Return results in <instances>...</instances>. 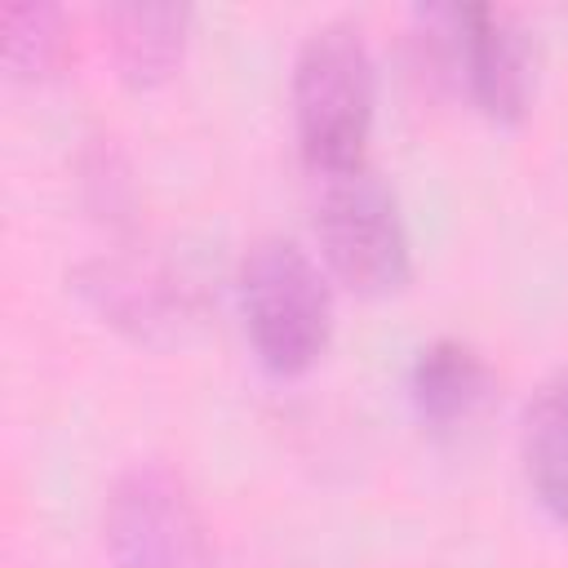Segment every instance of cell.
<instances>
[{
	"label": "cell",
	"instance_id": "2",
	"mask_svg": "<svg viewBox=\"0 0 568 568\" xmlns=\"http://www.w3.org/2000/svg\"><path fill=\"white\" fill-rule=\"evenodd\" d=\"M240 315L253 355L280 373H306L333 337V284L324 262L293 235H257L235 266Z\"/></svg>",
	"mask_w": 568,
	"mask_h": 568
},
{
	"label": "cell",
	"instance_id": "6",
	"mask_svg": "<svg viewBox=\"0 0 568 568\" xmlns=\"http://www.w3.org/2000/svg\"><path fill=\"white\" fill-rule=\"evenodd\" d=\"M75 288L89 297V306L106 324L133 333L138 342H155L173 333L191 311L182 280L169 266L151 257H133V253L89 257L75 271Z\"/></svg>",
	"mask_w": 568,
	"mask_h": 568
},
{
	"label": "cell",
	"instance_id": "7",
	"mask_svg": "<svg viewBox=\"0 0 568 568\" xmlns=\"http://www.w3.org/2000/svg\"><path fill=\"white\" fill-rule=\"evenodd\" d=\"M493 395V364L466 337H435L408 364V399L422 426L453 430Z\"/></svg>",
	"mask_w": 568,
	"mask_h": 568
},
{
	"label": "cell",
	"instance_id": "1",
	"mask_svg": "<svg viewBox=\"0 0 568 568\" xmlns=\"http://www.w3.org/2000/svg\"><path fill=\"white\" fill-rule=\"evenodd\" d=\"M288 102L306 173H333L368 160L377 62L355 18H324L302 36Z\"/></svg>",
	"mask_w": 568,
	"mask_h": 568
},
{
	"label": "cell",
	"instance_id": "4",
	"mask_svg": "<svg viewBox=\"0 0 568 568\" xmlns=\"http://www.w3.org/2000/svg\"><path fill=\"white\" fill-rule=\"evenodd\" d=\"M311 186L324 271L364 297L404 288L413 275V240L395 186L368 160L333 173H311Z\"/></svg>",
	"mask_w": 568,
	"mask_h": 568
},
{
	"label": "cell",
	"instance_id": "8",
	"mask_svg": "<svg viewBox=\"0 0 568 568\" xmlns=\"http://www.w3.org/2000/svg\"><path fill=\"white\" fill-rule=\"evenodd\" d=\"M98 22L111 49V62L129 84H160L182 67V53L191 40L186 4L115 0V4H102Z\"/></svg>",
	"mask_w": 568,
	"mask_h": 568
},
{
	"label": "cell",
	"instance_id": "3",
	"mask_svg": "<svg viewBox=\"0 0 568 568\" xmlns=\"http://www.w3.org/2000/svg\"><path fill=\"white\" fill-rule=\"evenodd\" d=\"M413 31L430 71L457 84L475 102V111L497 124H510L528 111L537 84L532 36L510 9L488 0L422 4L413 13Z\"/></svg>",
	"mask_w": 568,
	"mask_h": 568
},
{
	"label": "cell",
	"instance_id": "9",
	"mask_svg": "<svg viewBox=\"0 0 568 568\" xmlns=\"http://www.w3.org/2000/svg\"><path fill=\"white\" fill-rule=\"evenodd\" d=\"M519 462L537 506L568 524V373L537 386L519 417Z\"/></svg>",
	"mask_w": 568,
	"mask_h": 568
},
{
	"label": "cell",
	"instance_id": "11",
	"mask_svg": "<svg viewBox=\"0 0 568 568\" xmlns=\"http://www.w3.org/2000/svg\"><path fill=\"white\" fill-rule=\"evenodd\" d=\"M80 186L89 209H98V217H120L129 209V169L120 160V151L111 146V138H89L84 155H80Z\"/></svg>",
	"mask_w": 568,
	"mask_h": 568
},
{
	"label": "cell",
	"instance_id": "5",
	"mask_svg": "<svg viewBox=\"0 0 568 568\" xmlns=\"http://www.w3.org/2000/svg\"><path fill=\"white\" fill-rule=\"evenodd\" d=\"M102 546L111 568H213V541L186 479L155 457L111 479Z\"/></svg>",
	"mask_w": 568,
	"mask_h": 568
},
{
	"label": "cell",
	"instance_id": "10",
	"mask_svg": "<svg viewBox=\"0 0 568 568\" xmlns=\"http://www.w3.org/2000/svg\"><path fill=\"white\" fill-rule=\"evenodd\" d=\"M4 67L18 80L58 75L71 53V18L49 0H13L0 9Z\"/></svg>",
	"mask_w": 568,
	"mask_h": 568
}]
</instances>
